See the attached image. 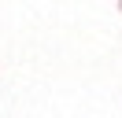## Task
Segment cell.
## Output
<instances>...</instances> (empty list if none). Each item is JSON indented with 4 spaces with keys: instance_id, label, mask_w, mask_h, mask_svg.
<instances>
[{
    "instance_id": "obj_1",
    "label": "cell",
    "mask_w": 122,
    "mask_h": 118,
    "mask_svg": "<svg viewBox=\"0 0 122 118\" xmlns=\"http://www.w3.org/2000/svg\"><path fill=\"white\" fill-rule=\"evenodd\" d=\"M118 7H122V0H118Z\"/></svg>"
}]
</instances>
